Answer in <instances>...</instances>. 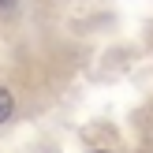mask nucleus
<instances>
[{"label": "nucleus", "mask_w": 153, "mask_h": 153, "mask_svg": "<svg viewBox=\"0 0 153 153\" xmlns=\"http://www.w3.org/2000/svg\"><path fill=\"white\" fill-rule=\"evenodd\" d=\"M97 153H108V149H97Z\"/></svg>", "instance_id": "nucleus-2"}, {"label": "nucleus", "mask_w": 153, "mask_h": 153, "mask_svg": "<svg viewBox=\"0 0 153 153\" xmlns=\"http://www.w3.org/2000/svg\"><path fill=\"white\" fill-rule=\"evenodd\" d=\"M11 112H15V101H11V94H7V90L0 86V123H4V120L11 116Z\"/></svg>", "instance_id": "nucleus-1"}]
</instances>
